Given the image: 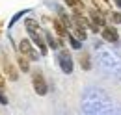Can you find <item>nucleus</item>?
I'll return each instance as SVG.
<instances>
[{
  "mask_svg": "<svg viewBox=\"0 0 121 115\" xmlns=\"http://www.w3.org/2000/svg\"><path fill=\"white\" fill-rule=\"evenodd\" d=\"M32 82H34V91H35L37 95H41V97L47 95L48 87H47V82H45V78H43V74H41V72H34Z\"/></svg>",
  "mask_w": 121,
  "mask_h": 115,
  "instance_id": "f257e3e1",
  "label": "nucleus"
},
{
  "mask_svg": "<svg viewBox=\"0 0 121 115\" xmlns=\"http://www.w3.org/2000/svg\"><path fill=\"white\" fill-rule=\"evenodd\" d=\"M58 59H60L61 71L67 72V74H71V72H73V59H71V56H69V52H67V50H61Z\"/></svg>",
  "mask_w": 121,
  "mask_h": 115,
  "instance_id": "f03ea898",
  "label": "nucleus"
},
{
  "mask_svg": "<svg viewBox=\"0 0 121 115\" xmlns=\"http://www.w3.org/2000/svg\"><path fill=\"white\" fill-rule=\"evenodd\" d=\"M19 50H21L22 56H26L28 59H37V54H35V50L32 48V45H30L28 39H21V43H19Z\"/></svg>",
  "mask_w": 121,
  "mask_h": 115,
  "instance_id": "7ed1b4c3",
  "label": "nucleus"
},
{
  "mask_svg": "<svg viewBox=\"0 0 121 115\" xmlns=\"http://www.w3.org/2000/svg\"><path fill=\"white\" fill-rule=\"evenodd\" d=\"M2 65H4V72L8 74V78H9L11 82H15L17 78H19V72H17V69L13 67V63L4 56V58H2Z\"/></svg>",
  "mask_w": 121,
  "mask_h": 115,
  "instance_id": "20e7f679",
  "label": "nucleus"
},
{
  "mask_svg": "<svg viewBox=\"0 0 121 115\" xmlns=\"http://www.w3.org/2000/svg\"><path fill=\"white\" fill-rule=\"evenodd\" d=\"M101 33H103V39H104V41H108V43H117V39H119L117 30L112 28V26H104Z\"/></svg>",
  "mask_w": 121,
  "mask_h": 115,
  "instance_id": "39448f33",
  "label": "nucleus"
},
{
  "mask_svg": "<svg viewBox=\"0 0 121 115\" xmlns=\"http://www.w3.org/2000/svg\"><path fill=\"white\" fill-rule=\"evenodd\" d=\"M28 33H30L32 41L39 46V52H41V54H47V46H45V41H43L41 33H39V32H28Z\"/></svg>",
  "mask_w": 121,
  "mask_h": 115,
  "instance_id": "423d86ee",
  "label": "nucleus"
},
{
  "mask_svg": "<svg viewBox=\"0 0 121 115\" xmlns=\"http://www.w3.org/2000/svg\"><path fill=\"white\" fill-rule=\"evenodd\" d=\"M52 24H54V30L58 32L60 37H67V26H65V22H63L61 19H54Z\"/></svg>",
  "mask_w": 121,
  "mask_h": 115,
  "instance_id": "0eeeda50",
  "label": "nucleus"
},
{
  "mask_svg": "<svg viewBox=\"0 0 121 115\" xmlns=\"http://www.w3.org/2000/svg\"><path fill=\"white\" fill-rule=\"evenodd\" d=\"M75 13H84V2L82 0H63Z\"/></svg>",
  "mask_w": 121,
  "mask_h": 115,
  "instance_id": "6e6552de",
  "label": "nucleus"
},
{
  "mask_svg": "<svg viewBox=\"0 0 121 115\" xmlns=\"http://www.w3.org/2000/svg\"><path fill=\"white\" fill-rule=\"evenodd\" d=\"M90 17H91V22H95L97 26H104V19H103V13H101V11L91 9V11H90Z\"/></svg>",
  "mask_w": 121,
  "mask_h": 115,
  "instance_id": "1a4fd4ad",
  "label": "nucleus"
},
{
  "mask_svg": "<svg viewBox=\"0 0 121 115\" xmlns=\"http://www.w3.org/2000/svg\"><path fill=\"white\" fill-rule=\"evenodd\" d=\"M78 61H80V67H82L84 71H90V69H91L90 54H86V52H82V54H80V58H78Z\"/></svg>",
  "mask_w": 121,
  "mask_h": 115,
  "instance_id": "9d476101",
  "label": "nucleus"
},
{
  "mask_svg": "<svg viewBox=\"0 0 121 115\" xmlns=\"http://www.w3.org/2000/svg\"><path fill=\"white\" fill-rule=\"evenodd\" d=\"M28 61H30V59H28L26 56H22V54H21V56H19V59H17L19 69H21L22 72H28V71H30V63H28Z\"/></svg>",
  "mask_w": 121,
  "mask_h": 115,
  "instance_id": "9b49d317",
  "label": "nucleus"
},
{
  "mask_svg": "<svg viewBox=\"0 0 121 115\" xmlns=\"http://www.w3.org/2000/svg\"><path fill=\"white\" fill-rule=\"evenodd\" d=\"M93 4L97 6V9H99L101 13H110V6H108L106 0H93Z\"/></svg>",
  "mask_w": 121,
  "mask_h": 115,
  "instance_id": "f8f14e48",
  "label": "nucleus"
},
{
  "mask_svg": "<svg viewBox=\"0 0 121 115\" xmlns=\"http://www.w3.org/2000/svg\"><path fill=\"white\" fill-rule=\"evenodd\" d=\"M24 26H26L28 32H39V24H37L34 19H26V21H24Z\"/></svg>",
  "mask_w": 121,
  "mask_h": 115,
  "instance_id": "ddd939ff",
  "label": "nucleus"
},
{
  "mask_svg": "<svg viewBox=\"0 0 121 115\" xmlns=\"http://www.w3.org/2000/svg\"><path fill=\"white\" fill-rule=\"evenodd\" d=\"M108 21H110L112 24H121V13H116V11L108 13Z\"/></svg>",
  "mask_w": 121,
  "mask_h": 115,
  "instance_id": "4468645a",
  "label": "nucleus"
},
{
  "mask_svg": "<svg viewBox=\"0 0 121 115\" xmlns=\"http://www.w3.org/2000/svg\"><path fill=\"white\" fill-rule=\"evenodd\" d=\"M47 43H48V46H52V48H58V41H56V37H52V33H47Z\"/></svg>",
  "mask_w": 121,
  "mask_h": 115,
  "instance_id": "2eb2a0df",
  "label": "nucleus"
},
{
  "mask_svg": "<svg viewBox=\"0 0 121 115\" xmlns=\"http://www.w3.org/2000/svg\"><path fill=\"white\" fill-rule=\"evenodd\" d=\"M26 11H28V9H22V11H19V13H17L15 17H13V19H11V22H9V24H8V26H13V24H15L17 21H19V19H21V17H22V15L26 13Z\"/></svg>",
  "mask_w": 121,
  "mask_h": 115,
  "instance_id": "dca6fc26",
  "label": "nucleus"
},
{
  "mask_svg": "<svg viewBox=\"0 0 121 115\" xmlns=\"http://www.w3.org/2000/svg\"><path fill=\"white\" fill-rule=\"evenodd\" d=\"M4 86H6V82H4V78H2V74H0V91L4 89Z\"/></svg>",
  "mask_w": 121,
  "mask_h": 115,
  "instance_id": "f3484780",
  "label": "nucleus"
},
{
  "mask_svg": "<svg viewBox=\"0 0 121 115\" xmlns=\"http://www.w3.org/2000/svg\"><path fill=\"white\" fill-rule=\"evenodd\" d=\"M112 2H114V4L117 6V8H121V0H112Z\"/></svg>",
  "mask_w": 121,
  "mask_h": 115,
  "instance_id": "a211bd4d",
  "label": "nucleus"
}]
</instances>
